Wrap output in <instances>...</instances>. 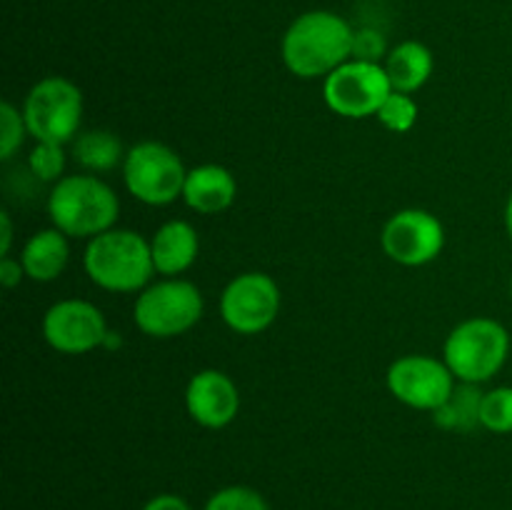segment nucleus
Here are the masks:
<instances>
[{
    "label": "nucleus",
    "mask_w": 512,
    "mask_h": 510,
    "mask_svg": "<svg viewBox=\"0 0 512 510\" xmlns=\"http://www.w3.org/2000/svg\"><path fill=\"white\" fill-rule=\"evenodd\" d=\"M110 328L103 310L90 300L65 298L50 305L43 315V338L63 355H85L103 348Z\"/></svg>",
    "instance_id": "obj_12"
},
{
    "label": "nucleus",
    "mask_w": 512,
    "mask_h": 510,
    "mask_svg": "<svg viewBox=\"0 0 512 510\" xmlns=\"http://www.w3.org/2000/svg\"><path fill=\"white\" fill-rule=\"evenodd\" d=\"M510 355V333L500 320L475 315L450 330L443 360L458 383L483 385L500 373Z\"/></svg>",
    "instance_id": "obj_4"
},
{
    "label": "nucleus",
    "mask_w": 512,
    "mask_h": 510,
    "mask_svg": "<svg viewBox=\"0 0 512 510\" xmlns=\"http://www.w3.org/2000/svg\"><path fill=\"white\" fill-rule=\"evenodd\" d=\"M70 260L68 235L60 233L58 228L38 230L28 238L20 253L25 275L35 283H53L65 273Z\"/></svg>",
    "instance_id": "obj_16"
},
{
    "label": "nucleus",
    "mask_w": 512,
    "mask_h": 510,
    "mask_svg": "<svg viewBox=\"0 0 512 510\" xmlns=\"http://www.w3.org/2000/svg\"><path fill=\"white\" fill-rule=\"evenodd\" d=\"M385 380H388V390L395 400L408 408L430 410V413H435L458 385L445 360L420 353L393 360Z\"/></svg>",
    "instance_id": "obj_10"
},
{
    "label": "nucleus",
    "mask_w": 512,
    "mask_h": 510,
    "mask_svg": "<svg viewBox=\"0 0 512 510\" xmlns=\"http://www.w3.org/2000/svg\"><path fill=\"white\" fill-rule=\"evenodd\" d=\"M238 183L228 168L215 163L195 165L188 170L183 200L190 210L200 215H218L235 203Z\"/></svg>",
    "instance_id": "obj_14"
},
{
    "label": "nucleus",
    "mask_w": 512,
    "mask_h": 510,
    "mask_svg": "<svg viewBox=\"0 0 512 510\" xmlns=\"http://www.w3.org/2000/svg\"><path fill=\"white\" fill-rule=\"evenodd\" d=\"M355 30L333 10H308L288 25L280 43L285 68L303 80L328 78L353 58Z\"/></svg>",
    "instance_id": "obj_1"
},
{
    "label": "nucleus",
    "mask_w": 512,
    "mask_h": 510,
    "mask_svg": "<svg viewBox=\"0 0 512 510\" xmlns=\"http://www.w3.org/2000/svg\"><path fill=\"white\" fill-rule=\"evenodd\" d=\"M10 245H13V220H10V213H0V255L8 258Z\"/></svg>",
    "instance_id": "obj_28"
},
{
    "label": "nucleus",
    "mask_w": 512,
    "mask_h": 510,
    "mask_svg": "<svg viewBox=\"0 0 512 510\" xmlns=\"http://www.w3.org/2000/svg\"><path fill=\"white\" fill-rule=\"evenodd\" d=\"M203 318V293L183 278H163L140 290L133 305V323L158 340L178 338Z\"/></svg>",
    "instance_id": "obj_5"
},
{
    "label": "nucleus",
    "mask_w": 512,
    "mask_h": 510,
    "mask_svg": "<svg viewBox=\"0 0 512 510\" xmlns=\"http://www.w3.org/2000/svg\"><path fill=\"white\" fill-rule=\"evenodd\" d=\"M375 118H378L380 125H383L385 130H390V133H408V130H413L415 123H418V103H415L408 93L393 90V93L385 98V103L380 105Z\"/></svg>",
    "instance_id": "obj_21"
},
{
    "label": "nucleus",
    "mask_w": 512,
    "mask_h": 510,
    "mask_svg": "<svg viewBox=\"0 0 512 510\" xmlns=\"http://www.w3.org/2000/svg\"><path fill=\"white\" fill-rule=\"evenodd\" d=\"M118 345H120L118 333H113V330H110L108 338H105V343H103V348H118Z\"/></svg>",
    "instance_id": "obj_30"
},
{
    "label": "nucleus",
    "mask_w": 512,
    "mask_h": 510,
    "mask_svg": "<svg viewBox=\"0 0 512 510\" xmlns=\"http://www.w3.org/2000/svg\"><path fill=\"white\" fill-rule=\"evenodd\" d=\"M23 118L35 143H73L83 120V93L73 80L48 75L25 95Z\"/></svg>",
    "instance_id": "obj_6"
},
{
    "label": "nucleus",
    "mask_w": 512,
    "mask_h": 510,
    "mask_svg": "<svg viewBox=\"0 0 512 510\" xmlns=\"http://www.w3.org/2000/svg\"><path fill=\"white\" fill-rule=\"evenodd\" d=\"M383 253L405 268L428 265L443 253L445 228L430 210L405 208L390 215L380 233Z\"/></svg>",
    "instance_id": "obj_11"
},
{
    "label": "nucleus",
    "mask_w": 512,
    "mask_h": 510,
    "mask_svg": "<svg viewBox=\"0 0 512 510\" xmlns=\"http://www.w3.org/2000/svg\"><path fill=\"white\" fill-rule=\"evenodd\" d=\"M185 410L198 425L220 430L240 413V390L228 373L215 368L198 370L185 388Z\"/></svg>",
    "instance_id": "obj_13"
},
{
    "label": "nucleus",
    "mask_w": 512,
    "mask_h": 510,
    "mask_svg": "<svg viewBox=\"0 0 512 510\" xmlns=\"http://www.w3.org/2000/svg\"><path fill=\"white\" fill-rule=\"evenodd\" d=\"M188 168L170 145L143 140L125 153L123 183L135 200L153 208L183 198Z\"/></svg>",
    "instance_id": "obj_7"
},
{
    "label": "nucleus",
    "mask_w": 512,
    "mask_h": 510,
    "mask_svg": "<svg viewBox=\"0 0 512 510\" xmlns=\"http://www.w3.org/2000/svg\"><path fill=\"white\" fill-rule=\"evenodd\" d=\"M48 215L53 228L68 238L93 240L95 235L115 228L120 200L98 175H65L50 190Z\"/></svg>",
    "instance_id": "obj_3"
},
{
    "label": "nucleus",
    "mask_w": 512,
    "mask_h": 510,
    "mask_svg": "<svg viewBox=\"0 0 512 510\" xmlns=\"http://www.w3.org/2000/svg\"><path fill=\"white\" fill-rule=\"evenodd\" d=\"M510 298H512V278H510Z\"/></svg>",
    "instance_id": "obj_31"
},
{
    "label": "nucleus",
    "mask_w": 512,
    "mask_h": 510,
    "mask_svg": "<svg viewBox=\"0 0 512 510\" xmlns=\"http://www.w3.org/2000/svg\"><path fill=\"white\" fill-rule=\"evenodd\" d=\"M505 230H508V235L512 240V193H510L508 203H505Z\"/></svg>",
    "instance_id": "obj_29"
},
{
    "label": "nucleus",
    "mask_w": 512,
    "mask_h": 510,
    "mask_svg": "<svg viewBox=\"0 0 512 510\" xmlns=\"http://www.w3.org/2000/svg\"><path fill=\"white\" fill-rule=\"evenodd\" d=\"M143 510H193V508H190L188 500L180 498V495L163 493V495H155V498H150L148 503L143 505Z\"/></svg>",
    "instance_id": "obj_27"
},
{
    "label": "nucleus",
    "mask_w": 512,
    "mask_h": 510,
    "mask_svg": "<svg viewBox=\"0 0 512 510\" xmlns=\"http://www.w3.org/2000/svg\"><path fill=\"white\" fill-rule=\"evenodd\" d=\"M23 278H28V275H25V268H23V263H20V258L15 260V258H0V285H3V288H18L20 283H23Z\"/></svg>",
    "instance_id": "obj_26"
},
{
    "label": "nucleus",
    "mask_w": 512,
    "mask_h": 510,
    "mask_svg": "<svg viewBox=\"0 0 512 510\" xmlns=\"http://www.w3.org/2000/svg\"><path fill=\"white\" fill-rule=\"evenodd\" d=\"M483 390L473 383H458L453 395L433 413V420L443 430H460L470 433L480 425V408H483Z\"/></svg>",
    "instance_id": "obj_19"
},
{
    "label": "nucleus",
    "mask_w": 512,
    "mask_h": 510,
    "mask_svg": "<svg viewBox=\"0 0 512 510\" xmlns=\"http://www.w3.org/2000/svg\"><path fill=\"white\" fill-rule=\"evenodd\" d=\"M203 510H270L263 495L248 485H228L213 493Z\"/></svg>",
    "instance_id": "obj_23"
},
{
    "label": "nucleus",
    "mask_w": 512,
    "mask_h": 510,
    "mask_svg": "<svg viewBox=\"0 0 512 510\" xmlns=\"http://www.w3.org/2000/svg\"><path fill=\"white\" fill-rule=\"evenodd\" d=\"M480 425L490 433H512V385H500L483 395Z\"/></svg>",
    "instance_id": "obj_20"
},
{
    "label": "nucleus",
    "mask_w": 512,
    "mask_h": 510,
    "mask_svg": "<svg viewBox=\"0 0 512 510\" xmlns=\"http://www.w3.org/2000/svg\"><path fill=\"white\" fill-rule=\"evenodd\" d=\"M433 53L420 40H403L385 55L383 68L388 73L390 85L398 93H415L423 88L433 75Z\"/></svg>",
    "instance_id": "obj_17"
},
{
    "label": "nucleus",
    "mask_w": 512,
    "mask_h": 510,
    "mask_svg": "<svg viewBox=\"0 0 512 510\" xmlns=\"http://www.w3.org/2000/svg\"><path fill=\"white\" fill-rule=\"evenodd\" d=\"M390 50L385 48V38L373 28H360L355 30L353 40V58L355 60H368V63H380L385 60Z\"/></svg>",
    "instance_id": "obj_25"
},
{
    "label": "nucleus",
    "mask_w": 512,
    "mask_h": 510,
    "mask_svg": "<svg viewBox=\"0 0 512 510\" xmlns=\"http://www.w3.org/2000/svg\"><path fill=\"white\" fill-rule=\"evenodd\" d=\"M28 125H25L23 110L15 108L13 103H0V158L10 160L23 145Z\"/></svg>",
    "instance_id": "obj_24"
},
{
    "label": "nucleus",
    "mask_w": 512,
    "mask_h": 510,
    "mask_svg": "<svg viewBox=\"0 0 512 510\" xmlns=\"http://www.w3.org/2000/svg\"><path fill=\"white\" fill-rule=\"evenodd\" d=\"M280 288L268 273L250 270L225 285L220 295V318L240 335H258L268 330L280 315Z\"/></svg>",
    "instance_id": "obj_9"
},
{
    "label": "nucleus",
    "mask_w": 512,
    "mask_h": 510,
    "mask_svg": "<svg viewBox=\"0 0 512 510\" xmlns=\"http://www.w3.org/2000/svg\"><path fill=\"white\" fill-rule=\"evenodd\" d=\"M125 153L120 138L110 130H85L73 140V160L88 173H108L123 165Z\"/></svg>",
    "instance_id": "obj_18"
},
{
    "label": "nucleus",
    "mask_w": 512,
    "mask_h": 510,
    "mask_svg": "<svg viewBox=\"0 0 512 510\" xmlns=\"http://www.w3.org/2000/svg\"><path fill=\"white\" fill-rule=\"evenodd\" d=\"M65 150L58 143H35V148L28 155V170L40 183H58L65 178Z\"/></svg>",
    "instance_id": "obj_22"
},
{
    "label": "nucleus",
    "mask_w": 512,
    "mask_h": 510,
    "mask_svg": "<svg viewBox=\"0 0 512 510\" xmlns=\"http://www.w3.org/2000/svg\"><path fill=\"white\" fill-rule=\"evenodd\" d=\"M393 93L383 63L350 58L323 80L325 105L340 118L360 120L378 115L380 105Z\"/></svg>",
    "instance_id": "obj_8"
},
{
    "label": "nucleus",
    "mask_w": 512,
    "mask_h": 510,
    "mask_svg": "<svg viewBox=\"0 0 512 510\" xmlns=\"http://www.w3.org/2000/svg\"><path fill=\"white\" fill-rule=\"evenodd\" d=\"M150 250H153L155 273L165 278H180L198 260V230L188 220H168L150 238Z\"/></svg>",
    "instance_id": "obj_15"
},
{
    "label": "nucleus",
    "mask_w": 512,
    "mask_h": 510,
    "mask_svg": "<svg viewBox=\"0 0 512 510\" xmlns=\"http://www.w3.org/2000/svg\"><path fill=\"white\" fill-rule=\"evenodd\" d=\"M83 268L108 293H140L155 275L150 240L128 228H110L88 240Z\"/></svg>",
    "instance_id": "obj_2"
}]
</instances>
